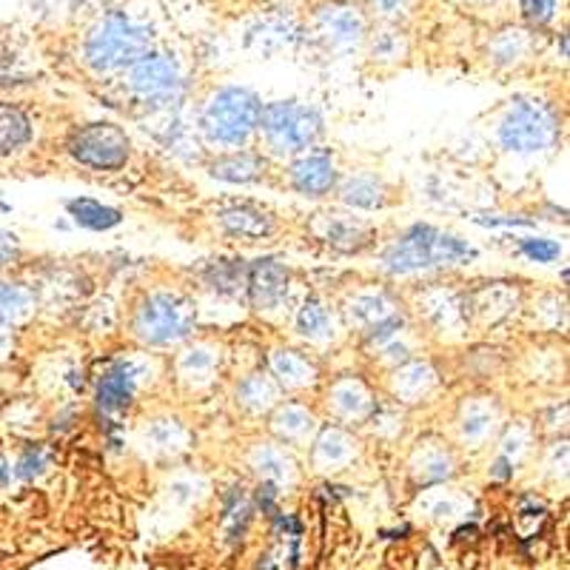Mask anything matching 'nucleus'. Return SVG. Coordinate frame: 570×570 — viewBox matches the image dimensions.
<instances>
[{
	"instance_id": "obj_1",
	"label": "nucleus",
	"mask_w": 570,
	"mask_h": 570,
	"mask_svg": "<svg viewBox=\"0 0 570 570\" xmlns=\"http://www.w3.org/2000/svg\"><path fill=\"white\" fill-rule=\"evenodd\" d=\"M474 249L462 243V240L442 234V231L431 229V225H414L405 238L388 252L386 263L391 272H416V268H428V265L442 263H462V260H474Z\"/></svg>"
},
{
	"instance_id": "obj_2",
	"label": "nucleus",
	"mask_w": 570,
	"mask_h": 570,
	"mask_svg": "<svg viewBox=\"0 0 570 570\" xmlns=\"http://www.w3.org/2000/svg\"><path fill=\"white\" fill-rule=\"evenodd\" d=\"M149 52V34L146 29L135 27L123 14H109L101 27L92 32L86 46L88 63L97 72H112V68L131 66Z\"/></svg>"
},
{
	"instance_id": "obj_3",
	"label": "nucleus",
	"mask_w": 570,
	"mask_h": 570,
	"mask_svg": "<svg viewBox=\"0 0 570 570\" xmlns=\"http://www.w3.org/2000/svg\"><path fill=\"white\" fill-rule=\"evenodd\" d=\"M260 101L245 88H223L205 106V131L220 142H243L257 129Z\"/></svg>"
},
{
	"instance_id": "obj_4",
	"label": "nucleus",
	"mask_w": 570,
	"mask_h": 570,
	"mask_svg": "<svg viewBox=\"0 0 570 570\" xmlns=\"http://www.w3.org/2000/svg\"><path fill=\"white\" fill-rule=\"evenodd\" d=\"M257 126H263V131L277 149H306L308 142L317 137L319 117L314 109L299 106L294 101L272 103V106L260 109Z\"/></svg>"
},
{
	"instance_id": "obj_5",
	"label": "nucleus",
	"mask_w": 570,
	"mask_h": 570,
	"mask_svg": "<svg viewBox=\"0 0 570 570\" xmlns=\"http://www.w3.org/2000/svg\"><path fill=\"white\" fill-rule=\"evenodd\" d=\"M499 137H503L505 149L539 151L557 137V120L539 103H516L505 115Z\"/></svg>"
},
{
	"instance_id": "obj_6",
	"label": "nucleus",
	"mask_w": 570,
	"mask_h": 570,
	"mask_svg": "<svg viewBox=\"0 0 570 570\" xmlns=\"http://www.w3.org/2000/svg\"><path fill=\"white\" fill-rule=\"evenodd\" d=\"M68 151L92 169H120L129 157V137L112 123H95L75 131V137L68 140Z\"/></svg>"
},
{
	"instance_id": "obj_7",
	"label": "nucleus",
	"mask_w": 570,
	"mask_h": 570,
	"mask_svg": "<svg viewBox=\"0 0 570 570\" xmlns=\"http://www.w3.org/2000/svg\"><path fill=\"white\" fill-rule=\"evenodd\" d=\"M189 312L175 297H155L142 306L137 317V331L151 342H169L189 331Z\"/></svg>"
},
{
	"instance_id": "obj_8",
	"label": "nucleus",
	"mask_w": 570,
	"mask_h": 570,
	"mask_svg": "<svg viewBox=\"0 0 570 570\" xmlns=\"http://www.w3.org/2000/svg\"><path fill=\"white\" fill-rule=\"evenodd\" d=\"M131 86L135 92H140L142 97L149 101H160V97L175 95L177 86H180V77H177V66L169 57L160 55H146L137 63H131Z\"/></svg>"
},
{
	"instance_id": "obj_9",
	"label": "nucleus",
	"mask_w": 570,
	"mask_h": 570,
	"mask_svg": "<svg viewBox=\"0 0 570 570\" xmlns=\"http://www.w3.org/2000/svg\"><path fill=\"white\" fill-rule=\"evenodd\" d=\"M135 397V377L126 366L112 368L109 373H103L101 386H97V405L103 411H120Z\"/></svg>"
},
{
	"instance_id": "obj_10",
	"label": "nucleus",
	"mask_w": 570,
	"mask_h": 570,
	"mask_svg": "<svg viewBox=\"0 0 570 570\" xmlns=\"http://www.w3.org/2000/svg\"><path fill=\"white\" fill-rule=\"evenodd\" d=\"M285 283H288V274L274 260H260L252 268V277H249L254 303H260V306H274L285 294Z\"/></svg>"
},
{
	"instance_id": "obj_11",
	"label": "nucleus",
	"mask_w": 570,
	"mask_h": 570,
	"mask_svg": "<svg viewBox=\"0 0 570 570\" xmlns=\"http://www.w3.org/2000/svg\"><path fill=\"white\" fill-rule=\"evenodd\" d=\"M294 186L306 194H326L328 189L334 186V166L328 157H306L294 166Z\"/></svg>"
},
{
	"instance_id": "obj_12",
	"label": "nucleus",
	"mask_w": 570,
	"mask_h": 570,
	"mask_svg": "<svg viewBox=\"0 0 570 570\" xmlns=\"http://www.w3.org/2000/svg\"><path fill=\"white\" fill-rule=\"evenodd\" d=\"M29 135H32L29 117L12 103H0V155H12L21 149Z\"/></svg>"
},
{
	"instance_id": "obj_13",
	"label": "nucleus",
	"mask_w": 570,
	"mask_h": 570,
	"mask_svg": "<svg viewBox=\"0 0 570 570\" xmlns=\"http://www.w3.org/2000/svg\"><path fill=\"white\" fill-rule=\"evenodd\" d=\"M68 211H72V218L77 220L81 225L92 231H106L112 225L120 223V211L109 209V205L95 203V200H72L68 203Z\"/></svg>"
},
{
	"instance_id": "obj_14",
	"label": "nucleus",
	"mask_w": 570,
	"mask_h": 570,
	"mask_svg": "<svg viewBox=\"0 0 570 570\" xmlns=\"http://www.w3.org/2000/svg\"><path fill=\"white\" fill-rule=\"evenodd\" d=\"M214 177H223V180H231V183H245V180H254L263 171V160L254 155H231L218 160L211 166Z\"/></svg>"
},
{
	"instance_id": "obj_15",
	"label": "nucleus",
	"mask_w": 570,
	"mask_h": 570,
	"mask_svg": "<svg viewBox=\"0 0 570 570\" xmlns=\"http://www.w3.org/2000/svg\"><path fill=\"white\" fill-rule=\"evenodd\" d=\"M220 218H223V223L229 225L231 231H238V234H249V238L263 234V229H260V225H252V220H263L265 214H260V211L254 209H229L223 211Z\"/></svg>"
},
{
	"instance_id": "obj_16",
	"label": "nucleus",
	"mask_w": 570,
	"mask_h": 570,
	"mask_svg": "<svg viewBox=\"0 0 570 570\" xmlns=\"http://www.w3.org/2000/svg\"><path fill=\"white\" fill-rule=\"evenodd\" d=\"M522 252L537 263H553L559 257V245L550 240H525Z\"/></svg>"
},
{
	"instance_id": "obj_17",
	"label": "nucleus",
	"mask_w": 570,
	"mask_h": 570,
	"mask_svg": "<svg viewBox=\"0 0 570 570\" xmlns=\"http://www.w3.org/2000/svg\"><path fill=\"white\" fill-rule=\"evenodd\" d=\"M346 200L348 203H357V205H377L380 203V189H377L373 183H353V186H348Z\"/></svg>"
},
{
	"instance_id": "obj_18",
	"label": "nucleus",
	"mask_w": 570,
	"mask_h": 570,
	"mask_svg": "<svg viewBox=\"0 0 570 570\" xmlns=\"http://www.w3.org/2000/svg\"><path fill=\"white\" fill-rule=\"evenodd\" d=\"M326 323H328L326 312H323L317 303H308V306L303 308V314H299V328H303L306 334L323 331V328H326Z\"/></svg>"
},
{
	"instance_id": "obj_19",
	"label": "nucleus",
	"mask_w": 570,
	"mask_h": 570,
	"mask_svg": "<svg viewBox=\"0 0 570 570\" xmlns=\"http://www.w3.org/2000/svg\"><path fill=\"white\" fill-rule=\"evenodd\" d=\"M557 0H522V9L534 23H548Z\"/></svg>"
}]
</instances>
